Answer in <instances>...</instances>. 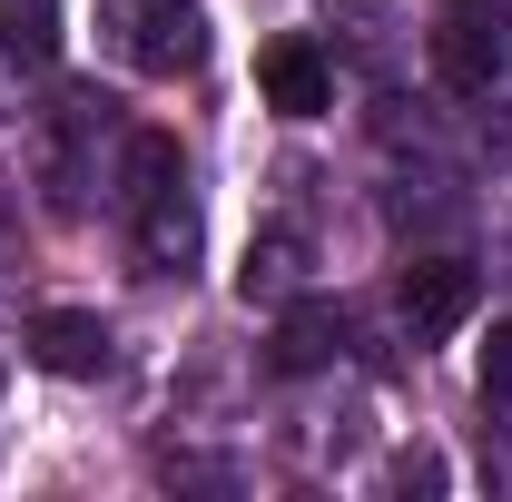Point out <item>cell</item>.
<instances>
[{
	"instance_id": "1",
	"label": "cell",
	"mask_w": 512,
	"mask_h": 502,
	"mask_svg": "<svg viewBox=\"0 0 512 502\" xmlns=\"http://www.w3.org/2000/svg\"><path fill=\"white\" fill-rule=\"evenodd\" d=\"M109 10V30H119V50L148 79H188L207 69V10L197 0H99Z\"/></svg>"
},
{
	"instance_id": "2",
	"label": "cell",
	"mask_w": 512,
	"mask_h": 502,
	"mask_svg": "<svg viewBox=\"0 0 512 502\" xmlns=\"http://www.w3.org/2000/svg\"><path fill=\"white\" fill-rule=\"evenodd\" d=\"M394 306H404V335H414V345H444L453 325L483 306V266H473V256H414Z\"/></svg>"
},
{
	"instance_id": "3",
	"label": "cell",
	"mask_w": 512,
	"mask_h": 502,
	"mask_svg": "<svg viewBox=\"0 0 512 502\" xmlns=\"http://www.w3.org/2000/svg\"><path fill=\"white\" fill-rule=\"evenodd\" d=\"M256 89H266L276 119H325V109H335V60H325V40H306V30L266 40V50H256Z\"/></svg>"
},
{
	"instance_id": "4",
	"label": "cell",
	"mask_w": 512,
	"mask_h": 502,
	"mask_svg": "<svg viewBox=\"0 0 512 502\" xmlns=\"http://www.w3.org/2000/svg\"><path fill=\"white\" fill-rule=\"evenodd\" d=\"M434 79L444 89H493V79H512V20L453 10L444 30H434Z\"/></svg>"
},
{
	"instance_id": "5",
	"label": "cell",
	"mask_w": 512,
	"mask_h": 502,
	"mask_svg": "<svg viewBox=\"0 0 512 502\" xmlns=\"http://www.w3.org/2000/svg\"><path fill=\"white\" fill-rule=\"evenodd\" d=\"M30 365H40V375H60V384L99 375V365H109V315H99V306H50V315H30Z\"/></svg>"
},
{
	"instance_id": "6",
	"label": "cell",
	"mask_w": 512,
	"mask_h": 502,
	"mask_svg": "<svg viewBox=\"0 0 512 502\" xmlns=\"http://www.w3.org/2000/svg\"><path fill=\"white\" fill-rule=\"evenodd\" d=\"M345 355V315L325 306V296H286L276 315V345H266V375H316Z\"/></svg>"
},
{
	"instance_id": "7",
	"label": "cell",
	"mask_w": 512,
	"mask_h": 502,
	"mask_svg": "<svg viewBox=\"0 0 512 502\" xmlns=\"http://www.w3.org/2000/svg\"><path fill=\"white\" fill-rule=\"evenodd\" d=\"M296 286H306V237H296V227H266L247 247V266H237V296H247V306H286Z\"/></svg>"
},
{
	"instance_id": "8",
	"label": "cell",
	"mask_w": 512,
	"mask_h": 502,
	"mask_svg": "<svg viewBox=\"0 0 512 502\" xmlns=\"http://www.w3.org/2000/svg\"><path fill=\"white\" fill-rule=\"evenodd\" d=\"M138 256H148L158 276H188V256H197V197L188 188H168V197L138 207Z\"/></svg>"
},
{
	"instance_id": "9",
	"label": "cell",
	"mask_w": 512,
	"mask_h": 502,
	"mask_svg": "<svg viewBox=\"0 0 512 502\" xmlns=\"http://www.w3.org/2000/svg\"><path fill=\"white\" fill-rule=\"evenodd\" d=\"M60 60V0H0V79Z\"/></svg>"
},
{
	"instance_id": "10",
	"label": "cell",
	"mask_w": 512,
	"mask_h": 502,
	"mask_svg": "<svg viewBox=\"0 0 512 502\" xmlns=\"http://www.w3.org/2000/svg\"><path fill=\"white\" fill-rule=\"evenodd\" d=\"M168 188H188L178 138H168V128H128V138H119V197L148 207V197H168Z\"/></svg>"
},
{
	"instance_id": "11",
	"label": "cell",
	"mask_w": 512,
	"mask_h": 502,
	"mask_svg": "<svg viewBox=\"0 0 512 502\" xmlns=\"http://www.w3.org/2000/svg\"><path fill=\"white\" fill-rule=\"evenodd\" d=\"M483 394H493V404H512V315L493 325V345H483Z\"/></svg>"
},
{
	"instance_id": "12",
	"label": "cell",
	"mask_w": 512,
	"mask_h": 502,
	"mask_svg": "<svg viewBox=\"0 0 512 502\" xmlns=\"http://www.w3.org/2000/svg\"><path fill=\"white\" fill-rule=\"evenodd\" d=\"M394 483H404V493H434V483H444V453H404Z\"/></svg>"
},
{
	"instance_id": "13",
	"label": "cell",
	"mask_w": 512,
	"mask_h": 502,
	"mask_svg": "<svg viewBox=\"0 0 512 502\" xmlns=\"http://www.w3.org/2000/svg\"><path fill=\"white\" fill-rule=\"evenodd\" d=\"M463 10H473V0H463Z\"/></svg>"
},
{
	"instance_id": "14",
	"label": "cell",
	"mask_w": 512,
	"mask_h": 502,
	"mask_svg": "<svg viewBox=\"0 0 512 502\" xmlns=\"http://www.w3.org/2000/svg\"><path fill=\"white\" fill-rule=\"evenodd\" d=\"M0 384H10V375H0Z\"/></svg>"
}]
</instances>
